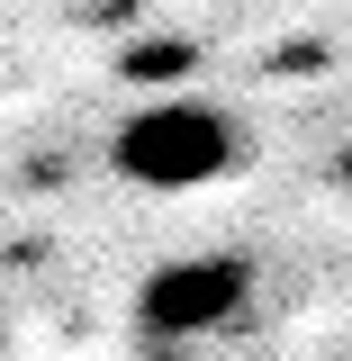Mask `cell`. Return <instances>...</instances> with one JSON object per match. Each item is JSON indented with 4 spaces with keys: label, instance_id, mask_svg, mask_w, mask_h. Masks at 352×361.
I'll use <instances>...</instances> for the list:
<instances>
[{
    "label": "cell",
    "instance_id": "obj_1",
    "mask_svg": "<svg viewBox=\"0 0 352 361\" xmlns=\"http://www.w3.org/2000/svg\"><path fill=\"white\" fill-rule=\"evenodd\" d=\"M109 163L135 190H208V180L244 172V127L226 118L217 99H190V90H154L135 99L118 135H109Z\"/></svg>",
    "mask_w": 352,
    "mask_h": 361
},
{
    "label": "cell",
    "instance_id": "obj_2",
    "mask_svg": "<svg viewBox=\"0 0 352 361\" xmlns=\"http://www.w3.org/2000/svg\"><path fill=\"white\" fill-rule=\"evenodd\" d=\"M253 307V253H181V262L145 271L135 289V325L154 343H208Z\"/></svg>",
    "mask_w": 352,
    "mask_h": 361
},
{
    "label": "cell",
    "instance_id": "obj_3",
    "mask_svg": "<svg viewBox=\"0 0 352 361\" xmlns=\"http://www.w3.org/2000/svg\"><path fill=\"white\" fill-rule=\"evenodd\" d=\"M127 73L135 82H181V73H190V37H145L127 54Z\"/></svg>",
    "mask_w": 352,
    "mask_h": 361
},
{
    "label": "cell",
    "instance_id": "obj_4",
    "mask_svg": "<svg viewBox=\"0 0 352 361\" xmlns=\"http://www.w3.org/2000/svg\"><path fill=\"white\" fill-rule=\"evenodd\" d=\"M344 180H352V154H344Z\"/></svg>",
    "mask_w": 352,
    "mask_h": 361
},
{
    "label": "cell",
    "instance_id": "obj_5",
    "mask_svg": "<svg viewBox=\"0 0 352 361\" xmlns=\"http://www.w3.org/2000/svg\"><path fill=\"white\" fill-rule=\"evenodd\" d=\"M0 353H9V343H0Z\"/></svg>",
    "mask_w": 352,
    "mask_h": 361
}]
</instances>
